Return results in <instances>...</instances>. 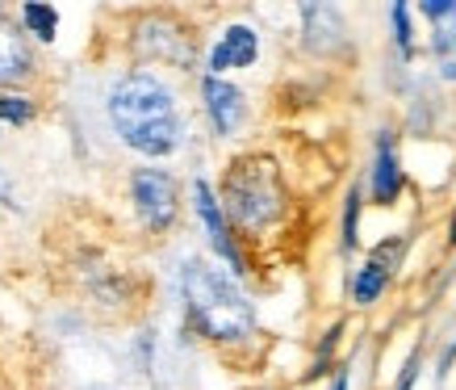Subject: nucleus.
<instances>
[{"instance_id":"nucleus-6","label":"nucleus","mask_w":456,"mask_h":390,"mask_svg":"<svg viewBox=\"0 0 456 390\" xmlns=\"http://www.w3.org/2000/svg\"><path fill=\"white\" fill-rule=\"evenodd\" d=\"M126 210L142 239L164 244L184 223V177L167 164H130L122 177Z\"/></svg>"},{"instance_id":"nucleus-20","label":"nucleus","mask_w":456,"mask_h":390,"mask_svg":"<svg viewBox=\"0 0 456 390\" xmlns=\"http://www.w3.org/2000/svg\"><path fill=\"white\" fill-rule=\"evenodd\" d=\"M155 357H159V328H155V323H139L134 336H130V369H134V378L151 382Z\"/></svg>"},{"instance_id":"nucleus-11","label":"nucleus","mask_w":456,"mask_h":390,"mask_svg":"<svg viewBox=\"0 0 456 390\" xmlns=\"http://www.w3.org/2000/svg\"><path fill=\"white\" fill-rule=\"evenodd\" d=\"M411 9L428 26V59L436 80L456 88V0H419Z\"/></svg>"},{"instance_id":"nucleus-9","label":"nucleus","mask_w":456,"mask_h":390,"mask_svg":"<svg viewBox=\"0 0 456 390\" xmlns=\"http://www.w3.org/2000/svg\"><path fill=\"white\" fill-rule=\"evenodd\" d=\"M297 17V46L302 55L318 59V63H335L352 51V29H347V13L331 0H302L293 4Z\"/></svg>"},{"instance_id":"nucleus-5","label":"nucleus","mask_w":456,"mask_h":390,"mask_svg":"<svg viewBox=\"0 0 456 390\" xmlns=\"http://www.w3.org/2000/svg\"><path fill=\"white\" fill-rule=\"evenodd\" d=\"M184 214H189V223H193L197 239H201V252H206L209 261H218L231 278L251 286V278H256L251 248L235 236V227H231V219H226V210L218 202L214 177H209L206 168H193L184 177Z\"/></svg>"},{"instance_id":"nucleus-16","label":"nucleus","mask_w":456,"mask_h":390,"mask_svg":"<svg viewBox=\"0 0 456 390\" xmlns=\"http://www.w3.org/2000/svg\"><path fill=\"white\" fill-rule=\"evenodd\" d=\"M364 185L352 181L339 206V256H356L364 252Z\"/></svg>"},{"instance_id":"nucleus-26","label":"nucleus","mask_w":456,"mask_h":390,"mask_svg":"<svg viewBox=\"0 0 456 390\" xmlns=\"http://www.w3.org/2000/svg\"><path fill=\"white\" fill-rule=\"evenodd\" d=\"M0 13H4V4H0Z\"/></svg>"},{"instance_id":"nucleus-12","label":"nucleus","mask_w":456,"mask_h":390,"mask_svg":"<svg viewBox=\"0 0 456 390\" xmlns=\"http://www.w3.org/2000/svg\"><path fill=\"white\" fill-rule=\"evenodd\" d=\"M42 51L13 26L9 9L0 13V93H13V88H34L42 80Z\"/></svg>"},{"instance_id":"nucleus-22","label":"nucleus","mask_w":456,"mask_h":390,"mask_svg":"<svg viewBox=\"0 0 456 390\" xmlns=\"http://www.w3.org/2000/svg\"><path fill=\"white\" fill-rule=\"evenodd\" d=\"M419 378H423V344H411V353H406V361H402L389 390H419Z\"/></svg>"},{"instance_id":"nucleus-27","label":"nucleus","mask_w":456,"mask_h":390,"mask_svg":"<svg viewBox=\"0 0 456 390\" xmlns=\"http://www.w3.org/2000/svg\"><path fill=\"white\" fill-rule=\"evenodd\" d=\"M0 143H4V135H0Z\"/></svg>"},{"instance_id":"nucleus-4","label":"nucleus","mask_w":456,"mask_h":390,"mask_svg":"<svg viewBox=\"0 0 456 390\" xmlns=\"http://www.w3.org/2000/svg\"><path fill=\"white\" fill-rule=\"evenodd\" d=\"M126 55L139 68L164 76H197L201 68V29L176 9H139L126 17Z\"/></svg>"},{"instance_id":"nucleus-24","label":"nucleus","mask_w":456,"mask_h":390,"mask_svg":"<svg viewBox=\"0 0 456 390\" xmlns=\"http://www.w3.org/2000/svg\"><path fill=\"white\" fill-rule=\"evenodd\" d=\"M452 365H456V340H448V344H444V353H440V361H436V378L444 382Z\"/></svg>"},{"instance_id":"nucleus-17","label":"nucleus","mask_w":456,"mask_h":390,"mask_svg":"<svg viewBox=\"0 0 456 390\" xmlns=\"http://www.w3.org/2000/svg\"><path fill=\"white\" fill-rule=\"evenodd\" d=\"M344 332H347V319H335L318 332L314 357H310V365H305V374H302L305 386H310V382H327L335 365L344 361V357H339V349H344Z\"/></svg>"},{"instance_id":"nucleus-21","label":"nucleus","mask_w":456,"mask_h":390,"mask_svg":"<svg viewBox=\"0 0 456 390\" xmlns=\"http://www.w3.org/2000/svg\"><path fill=\"white\" fill-rule=\"evenodd\" d=\"M0 210H4V214H13V219H26V197H21L13 172H9L4 164H0Z\"/></svg>"},{"instance_id":"nucleus-15","label":"nucleus","mask_w":456,"mask_h":390,"mask_svg":"<svg viewBox=\"0 0 456 390\" xmlns=\"http://www.w3.org/2000/svg\"><path fill=\"white\" fill-rule=\"evenodd\" d=\"M386 29H389V51L398 59V68H415L423 46H419V17L406 0H394L386 13Z\"/></svg>"},{"instance_id":"nucleus-10","label":"nucleus","mask_w":456,"mask_h":390,"mask_svg":"<svg viewBox=\"0 0 456 390\" xmlns=\"http://www.w3.org/2000/svg\"><path fill=\"white\" fill-rule=\"evenodd\" d=\"M364 202L381 210H394L402 202V194L411 189V177L402 168V152H398V130L381 126L373 135V152H369V168H364Z\"/></svg>"},{"instance_id":"nucleus-8","label":"nucleus","mask_w":456,"mask_h":390,"mask_svg":"<svg viewBox=\"0 0 456 390\" xmlns=\"http://www.w3.org/2000/svg\"><path fill=\"white\" fill-rule=\"evenodd\" d=\"M264 63V26L256 17H222L218 26L201 34V76L239 80Z\"/></svg>"},{"instance_id":"nucleus-19","label":"nucleus","mask_w":456,"mask_h":390,"mask_svg":"<svg viewBox=\"0 0 456 390\" xmlns=\"http://www.w3.org/2000/svg\"><path fill=\"white\" fill-rule=\"evenodd\" d=\"M88 298L97 303V307H110V311H118V307H126L134 294H130V278H126L122 269H113V265H97L93 269V278H88Z\"/></svg>"},{"instance_id":"nucleus-14","label":"nucleus","mask_w":456,"mask_h":390,"mask_svg":"<svg viewBox=\"0 0 456 390\" xmlns=\"http://www.w3.org/2000/svg\"><path fill=\"white\" fill-rule=\"evenodd\" d=\"M394 269L381 265V261H373V256H364L356 269H352V278H347V303L356 311H373L381 298L389 294V286H394Z\"/></svg>"},{"instance_id":"nucleus-2","label":"nucleus","mask_w":456,"mask_h":390,"mask_svg":"<svg viewBox=\"0 0 456 390\" xmlns=\"http://www.w3.org/2000/svg\"><path fill=\"white\" fill-rule=\"evenodd\" d=\"M167 281H172L180 340H193L201 349L226 353V357H239L260 344V303L251 286L231 278L201 248L176 252Z\"/></svg>"},{"instance_id":"nucleus-13","label":"nucleus","mask_w":456,"mask_h":390,"mask_svg":"<svg viewBox=\"0 0 456 390\" xmlns=\"http://www.w3.org/2000/svg\"><path fill=\"white\" fill-rule=\"evenodd\" d=\"M9 17H13V26L21 29L38 51H51L59 42V34H63V9L51 4V0H21L17 9H9Z\"/></svg>"},{"instance_id":"nucleus-7","label":"nucleus","mask_w":456,"mask_h":390,"mask_svg":"<svg viewBox=\"0 0 456 390\" xmlns=\"http://www.w3.org/2000/svg\"><path fill=\"white\" fill-rule=\"evenodd\" d=\"M193 101L197 118L206 126V139L214 147H231V143L248 139L251 122H256V105L243 80H222V76H193Z\"/></svg>"},{"instance_id":"nucleus-18","label":"nucleus","mask_w":456,"mask_h":390,"mask_svg":"<svg viewBox=\"0 0 456 390\" xmlns=\"http://www.w3.org/2000/svg\"><path fill=\"white\" fill-rule=\"evenodd\" d=\"M42 97L38 88H13V93H0V135L4 130H29L42 118Z\"/></svg>"},{"instance_id":"nucleus-1","label":"nucleus","mask_w":456,"mask_h":390,"mask_svg":"<svg viewBox=\"0 0 456 390\" xmlns=\"http://www.w3.org/2000/svg\"><path fill=\"white\" fill-rule=\"evenodd\" d=\"M97 118L113 147L126 152L134 164L172 168L180 155L193 152L197 139L180 80L139 63H122L101 80Z\"/></svg>"},{"instance_id":"nucleus-25","label":"nucleus","mask_w":456,"mask_h":390,"mask_svg":"<svg viewBox=\"0 0 456 390\" xmlns=\"http://www.w3.org/2000/svg\"><path fill=\"white\" fill-rule=\"evenodd\" d=\"M444 239H448V248L456 252V202H452V214H448V227H444Z\"/></svg>"},{"instance_id":"nucleus-3","label":"nucleus","mask_w":456,"mask_h":390,"mask_svg":"<svg viewBox=\"0 0 456 390\" xmlns=\"http://www.w3.org/2000/svg\"><path fill=\"white\" fill-rule=\"evenodd\" d=\"M214 189H218V202L235 236L248 248L289 223L293 189L285 181V164L264 147H243V152L226 155L214 177Z\"/></svg>"},{"instance_id":"nucleus-23","label":"nucleus","mask_w":456,"mask_h":390,"mask_svg":"<svg viewBox=\"0 0 456 390\" xmlns=\"http://www.w3.org/2000/svg\"><path fill=\"white\" fill-rule=\"evenodd\" d=\"M352 378H356V365L344 357V361L331 369V378H327V390H352Z\"/></svg>"}]
</instances>
